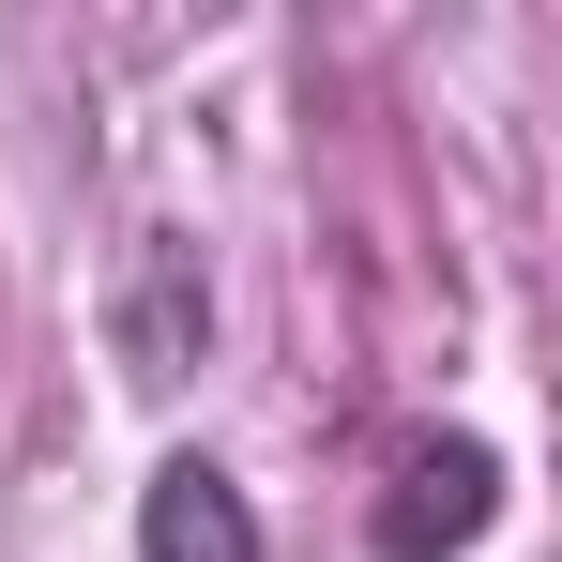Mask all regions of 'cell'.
<instances>
[{
    "label": "cell",
    "mask_w": 562,
    "mask_h": 562,
    "mask_svg": "<svg viewBox=\"0 0 562 562\" xmlns=\"http://www.w3.org/2000/svg\"><path fill=\"white\" fill-rule=\"evenodd\" d=\"M486 517H502V457L486 441H426L395 471V502H380V562H457Z\"/></svg>",
    "instance_id": "cell-1"
},
{
    "label": "cell",
    "mask_w": 562,
    "mask_h": 562,
    "mask_svg": "<svg viewBox=\"0 0 562 562\" xmlns=\"http://www.w3.org/2000/svg\"><path fill=\"white\" fill-rule=\"evenodd\" d=\"M137 562H259V502L213 457H168L137 486Z\"/></svg>",
    "instance_id": "cell-2"
},
{
    "label": "cell",
    "mask_w": 562,
    "mask_h": 562,
    "mask_svg": "<svg viewBox=\"0 0 562 562\" xmlns=\"http://www.w3.org/2000/svg\"><path fill=\"white\" fill-rule=\"evenodd\" d=\"M198 335H213V274H198L183 228H153L137 244V289H122V350H137V380H168Z\"/></svg>",
    "instance_id": "cell-3"
}]
</instances>
